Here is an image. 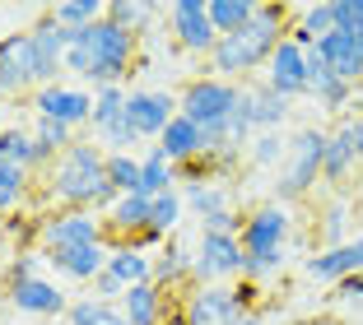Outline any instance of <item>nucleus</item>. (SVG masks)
I'll list each match as a JSON object with an SVG mask.
<instances>
[{
  "label": "nucleus",
  "instance_id": "9b49d317",
  "mask_svg": "<svg viewBox=\"0 0 363 325\" xmlns=\"http://www.w3.org/2000/svg\"><path fill=\"white\" fill-rule=\"evenodd\" d=\"M196 283H233L242 279V241L224 232H201L196 237Z\"/></svg>",
  "mask_w": 363,
  "mask_h": 325
},
{
  "label": "nucleus",
  "instance_id": "7ed1b4c3",
  "mask_svg": "<svg viewBox=\"0 0 363 325\" xmlns=\"http://www.w3.org/2000/svg\"><path fill=\"white\" fill-rule=\"evenodd\" d=\"M140 65V38L117 28L112 19H98L75 33V47L65 52V74H75L84 89H126Z\"/></svg>",
  "mask_w": 363,
  "mask_h": 325
},
{
  "label": "nucleus",
  "instance_id": "2eb2a0df",
  "mask_svg": "<svg viewBox=\"0 0 363 325\" xmlns=\"http://www.w3.org/2000/svg\"><path fill=\"white\" fill-rule=\"evenodd\" d=\"M261 84L275 89L279 98H289V103L308 98V47H298L294 38H284V42H279V52L270 56L266 74H261Z\"/></svg>",
  "mask_w": 363,
  "mask_h": 325
},
{
  "label": "nucleus",
  "instance_id": "0eeeda50",
  "mask_svg": "<svg viewBox=\"0 0 363 325\" xmlns=\"http://www.w3.org/2000/svg\"><path fill=\"white\" fill-rule=\"evenodd\" d=\"M326 144H331V130H321V126H298L289 135V158L275 172V181H270V200L275 205H298V200H308L317 190Z\"/></svg>",
  "mask_w": 363,
  "mask_h": 325
},
{
  "label": "nucleus",
  "instance_id": "dca6fc26",
  "mask_svg": "<svg viewBox=\"0 0 363 325\" xmlns=\"http://www.w3.org/2000/svg\"><path fill=\"white\" fill-rule=\"evenodd\" d=\"M303 274L317 283H340L350 279V274H363V232H354L350 241H340V246H326V251H312L303 256Z\"/></svg>",
  "mask_w": 363,
  "mask_h": 325
},
{
  "label": "nucleus",
  "instance_id": "b1692460",
  "mask_svg": "<svg viewBox=\"0 0 363 325\" xmlns=\"http://www.w3.org/2000/svg\"><path fill=\"white\" fill-rule=\"evenodd\" d=\"M317 52L326 56V65H331L335 79H345V84H354V89L363 84V47L354 42L350 33L335 28L331 38H321V42H317Z\"/></svg>",
  "mask_w": 363,
  "mask_h": 325
},
{
  "label": "nucleus",
  "instance_id": "f257e3e1",
  "mask_svg": "<svg viewBox=\"0 0 363 325\" xmlns=\"http://www.w3.org/2000/svg\"><path fill=\"white\" fill-rule=\"evenodd\" d=\"M289 23H294V5H275V0H261L257 19L247 28L219 38V47L210 52L205 70L228 79V84H252L257 74H266L270 56L279 52V42L289 38Z\"/></svg>",
  "mask_w": 363,
  "mask_h": 325
},
{
  "label": "nucleus",
  "instance_id": "09e8293b",
  "mask_svg": "<svg viewBox=\"0 0 363 325\" xmlns=\"http://www.w3.org/2000/svg\"><path fill=\"white\" fill-rule=\"evenodd\" d=\"M168 325H182V316H172V321H168Z\"/></svg>",
  "mask_w": 363,
  "mask_h": 325
},
{
  "label": "nucleus",
  "instance_id": "ddd939ff",
  "mask_svg": "<svg viewBox=\"0 0 363 325\" xmlns=\"http://www.w3.org/2000/svg\"><path fill=\"white\" fill-rule=\"evenodd\" d=\"M177 112H182L177 93H168V89H130L126 93V121L140 139H154L159 144V135L172 126Z\"/></svg>",
  "mask_w": 363,
  "mask_h": 325
},
{
  "label": "nucleus",
  "instance_id": "c03bdc74",
  "mask_svg": "<svg viewBox=\"0 0 363 325\" xmlns=\"http://www.w3.org/2000/svg\"><path fill=\"white\" fill-rule=\"evenodd\" d=\"M345 126L354 135V158H359V168H363V116H345Z\"/></svg>",
  "mask_w": 363,
  "mask_h": 325
},
{
  "label": "nucleus",
  "instance_id": "ea45409f",
  "mask_svg": "<svg viewBox=\"0 0 363 325\" xmlns=\"http://www.w3.org/2000/svg\"><path fill=\"white\" fill-rule=\"evenodd\" d=\"M107 181L117 195H135L140 190V154H107Z\"/></svg>",
  "mask_w": 363,
  "mask_h": 325
},
{
  "label": "nucleus",
  "instance_id": "20e7f679",
  "mask_svg": "<svg viewBox=\"0 0 363 325\" xmlns=\"http://www.w3.org/2000/svg\"><path fill=\"white\" fill-rule=\"evenodd\" d=\"M289 232H294L289 205L261 200L257 210H247L242 232H238V241H242V279L247 283H266V279H275V274H284Z\"/></svg>",
  "mask_w": 363,
  "mask_h": 325
},
{
  "label": "nucleus",
  "instance_id": "e433bc0d",
  "mask_svg": "<svg viewBox=\"0 0 363 325\" xmlns=\"http://www.w3.org/2000/svg\"><path fill=\"white\" fill-rule=\"evenodd\" d=\"M47 14H52L61 28L79 33V28H89V23L107 19V0H61V5H52Z\"/></svg>",
  "mask_w": 363,
  "mask_h": 325
},
{
  "label": "nucleus",
  "instance_id": "f704fd0d",
  "mask_svg": "<svg viewBox=\"0 0 363 325\" xmlns=\"http://www.w3.org/2000/svg\"><path fill=\"white\" fill-rule=\"evenodd\" d=\"M65 321L70 325H130L126 312H121V302H98V297H89V293L70 302Z\"/></svg>",
  "mask_w": 363,
  "mask_h": 325
},
{
  "label": "nucleus",
  "instance_id": "a18cd8bd",
  "mask_svg": "<svg viewBox=\"0 0 363 325\" xmlns=\"http://www.w3.org/2000/svg\"><path fill=\"white\" fill-rule=\"evenodd\" d=\"M233 325H266V312H247V316H238Z\"/></svg>",
  "mask_w": 363,
  "mask_h": 325
},
{
  "label": "nucleus",
  "instance_id": "5701e85b",
  "mask_svg": "<svg viewBox=\"0 0 363 325\" xmlns=\"http://www.w3.org/2000/svg\"><path fill=\"white\" fill-rule=\"evenodd\" d=\"M354 168H359V158H354V135L345 121H335L331 126V144H326V163H321V186L331 190H345L354 177Z\"/></svg>",
  "mask_w": 363,
  "mask_h": 325
},
{
  "label": "nucleus",
  "instance_id": "7c9ffc66",
  "mask_svg": "<svg viewBox=\"0 0 363 325\" xmlns=\"http://www.w3.org/2000/svg\"><path fill=\"white\" fill-rule=\"evenodd\" d=\"M163 10H168V5H150V0H107V19L117 23V28L135 33V38H145L150 23L159 19Z\"/></svg>",
  "mask_w": 363,
  "mask_h": 325
},
{
  "label": "nucleus",
  "instance_id": "aec40b11",
  "mask_svg": "<svg viewBox=\"0 0 363 325\" xmlns=\"http://www.w3.org/2000/svg\"><path fill=\"white\" fill-rule=\"evenodd\" d=\"M159 149L168 154V163L172 168H182V163H196V158H205L210 154V139H205V130L196 126L191 116H172V126L159 135Z\"/></svg>",
  "mask_w": 363,
  "mask_h": 325
},
{
  "label": "nucleus",
  "instance_id": "4c0bfd02",
  "mask_svg": "<svg viewBox=\"0 0 363 325\" xmlns=\"http://www.w3.org/2000/svg\"><path fill=\"white\" fill-rule=\"evenodd\" d=\"M182 219H186V200H182V190H168V195L154 200V210H150V228L159 232V237H177Z\"/></svg>",
  "mask_w": 363,
  "mask_h": 325
},
{
  "label": "nucleus",
  "instance_id": "79ce46f5",
  "mask_svg": "<svg viewBox=\"0 0 363 325\" xmlns=\"http://www.w3.org/2000/svg\"><path fill=\"white\" fill-rule=\"evenodd\" d=\"M331 5H335V28L350 33L363 47V0H331Z\"/></svg>",
  "mask_w": 363,
  "mask_h": 325
},
{
  "label": "nucleus",
  "instance_id": "c85d7f7f",
  "mask_svg": "<svg viewBox=\"0 0 363 325\" xmlns=\"http://www.w3.org/2000/svg\"><path fill=\"white\" fill-rule=\"evenodd\" d=\"M247 103H252V126H257V135L261 130H284V121L294 116V103L279 98L275 89H266L261 79L247 84Z\"/></svg>",
  "mask_w": 363,
  "mask_h": 325
},
{
  "label": "nucleus",
  "instance_id": "cd10ccee",
  "mask_svg": "<svg viewBox=\"0 0 363 325\" xmlns=\"http://www.w3.org/2000/svg\"><path fill=\"white\" fill-rule=\"evenodd\" d=\"M107 274H117L126 288H135V283H154V256L135 251L130 241H107Z\"/></svg>",
  "mask_w": 363,
  "mask_h": 325
},
{
  "label": "nucleus",
  "instance_id": "1a4fd4ad",
  "mask_svg": "<svg viewBox=\"0 0 363 325\" xmlns=\"http://www.w3.org/2000/svg\"><path fill=\"white\" fill-rule=\"evenodd\" d=\"M163 19H168V38L177 52L210 61V52L219 47V33L210 23V0H172Z\"/></svg>",
  "mask_w": 363,
  "mask_h": 325
},
{
  "label": "nucleus",
  "instance_id": "c9c22d12",
  "mask_svg": "<svg viewBox=\"0 0 363 325\" xmlns=\"http://www.w3.org/2000/svg\"><path fill=\"white\" fill-rule=\"evenodd\" d=\"M38 190V177L23 168H0V219L5 214H19L28 205V195Z\"/></svg>",
  "mask_w": 363,
  "mask_h": 325
},
{
  "label": "nucleus",
  "instance_id": "423d86ee",
  "mask_svg": "<svg viewBox=\"0 0 363 325\" xmlns=\"http://www.w3.org/2000/svg\"><path fill=\"white\" fill-rule=\"evenodd\" d=\"M247 312H266V288L261 283H191L177 297V316L182 325H233Z\"/></svg>",
  "mask_w": 363,
  "mask_h": 325
},
{
  "label": "nucleus",
  "instance_id": "2f4dec72",
  "mask_svg": "<svg viewBox=\"0 0 363 325\" xmlns=\"http://www.w3.org/2000/svg\"><path fill=\"white\" fill-rule=\"evenodd\" d=\"M284 158H289L284 130H261V135H252V144H247V168H257V172H279Z\"/></svg>",
  "mask_w": 363,
  "mask_h": 325
},
{
  "label": "nucleus",
  "instance_id": "f03ea898",
  "mask_svg": "<svg viewBox=\"0 0 363 325\" xmlns=\"http://www.w3.org/2000/svg\"><path fill=\"white\" fill-rule=\"evenodd\" d=\"M43 200L56 205V210H94V214H107L117 205V190L107 181V149L94 144V139H79L75 149H65L52 168L43 172Z\"/></svg>",
  "mask_w": 363,
  "mask_h": 325
},
{
  "label": "nucleus",
  "instance_id": "a878e982",
  "mask_svg": "<svg viewBox=\"0 0 363 325\" xmlns=\"http://www.w3.org/2000/svg\"><path fill=\"white\" fill-rule=\"evenodd\" d=\"M33 144H38V168H33V177H43L47 168H52L56 158L65 154V149H75L79 144V130L61 126V121H43V116H33Z\"/></svg>",
  "mask_w": 363,
  "mask_h": 325
},
{
  "label": "nucleus",
  "instance_id": "a19ab883",
  "mask_svg": "<svg viewBox=\"0 0 363 325\" xmlns=\"http://www.w3.org/2000/svg\"><path fill=\"white\" fill-rule=\"evenodd\" d=\"M43 265H47V256H43V251H19V256H10V261H5V274H0V283L10 288V283L43 279Z\"/></svg>",
  "mask_w": 363,
  "mask_h": 325
},
{
  "label": "nucleus",
  "instance_id": "de8ad7c7",
  "mask_svg": "<svg viewBox=\"0 0 363 325\" xmlns=\"http://www.w3.org/2000/svg\"><path fill=\"white\" fill-rule=\"evenodd\" d=\"M5 130H10V103L0 98V135H5Z\"/></svg>",
  "mask_w": 363,
  "mask_h": 325
},
{
  "label": "nucleus",
  "instance_id": "393cba45",
  "mask_svg": "<svg viewBox=\"0 0 363 325\" xmlns=\"http://www.w3.org/2000/svg\"><path fill=\"white\" fill-rule=\"evenodd\" d=\"M335 33V5L331 0H317V5H294V23H289V38L298 47H317L321 38Z\"/></svg>",
  "mask_w": 363,
  "mask_h": 325
},
{
  "label": "nucleus",
  "instance_id": "9d476101",
  "mask_svg": "<svg viewBox=\"0 0 363 325\" xmlns=\"http://www.w3.org/2000/svg\"><path fill=\"white\" fill-rule=\"evenodd\" d=\"M28 112L43 116V121H61V126H70V130H84L89 121H94V89L65 84V79L61 84H47L28 98Z\"/></svg>",
  "mask_w": 363,
  "mask_h": 325
},
{
  "label": "nucleus",
  "instance_id": "4be33fe9",
  "mask_svg": "<svg viewBox=\"0 0 363 325\" xmlns=\"http://www.w3.org/2000/svg\"><path fill=\"white\" fill-rule=\"evenodd\" d=\"M350 219H354V200H350V190H331V195L317 205V251L350 241Z\"/></svg>",
  "mask_w": 363,
  "mask_h": 325
},
{
  "label": "nucleus",
  "instance_id": "6e6552de",
  "mask_svg": "<svg viewBox=\"0 0 363 325\" xmlns=\"http://www.w3.org/2000/svg\"><path fill=\"white\" fill-rule=\"evenodd\" d=\"M38 93V47H33V33H5L0 38V98L5 103H28Z\"/></svg>",
  "mask_w": 363,
  "mask_h": 325
},
{
  "label": "nucleus",
  "instance_id": "49530a36",
  "mask_svg": "<svg viewBox=\"0 0 363 325\" xmlns=\"http://www.w3.org/2000/svg\"><path fill=\"white\" fill-rule=\"evenodd\" d=\"M298 325H345V321H335V316H308V321H298Z\"/></svg>",
  "mask_w": 363,
  "mask_h": 325
},
{
  "label": "nucleus",
  "instance_id": "a211bd4d",
  "mask_svg": "<svg viewBox=\"0 0 363 325\" xmlns=\"http://www.w3.org/2000/svg\"><path fill=\"white\" fill-rule=\"evenodd\" d=\"M191 270H196V246H186L182 237H168L154 256V283H159L163 293H186L191 288Z\"/></svg>",
  "mask_w": 363,
  "mask_h": 325
},
{
  "label": "nucleus",
  "instance_id": "bb28decb",
  "mask_svg": "<svg viewBox=\"0 0 363 325\" xmlns=\"http://www.w3.org/2000/svg\"><path fill=\"white\" fill-rule=\"evenodd\" d=\"M182 200H186V214H191L196 223L214 219V214H224V210H238L233 205V181H201V186H186L182 190Z\"/></svg>",
  "mask_w": 363,
  "mask_h": 325
},
{
  "label": "nucleus",
  "instance_id": "c756f323",
  "mask_svg": "<svg viewBox=\"0 0 363 325\" xmlns=\"http://www.w3.org/2000/svg\"><path fill=\"white\" fill-rule=\"evenodd\" d=\"M168 190H177V168L168 163V154H163L159 144H150L145 154H140V195H168Z\"/></svg>",
  "mask_w": 363,
  "mask_h": 325
},
{
  "label": "nucleus",
  "instance_id": "473e14b6",
  "mask_svg": "<svg viewBox=\"0 0 363 325\" xmlns=\"http://www.w3.org/2000/svg\"><path fill=\"white\" fill-rule=\"evenodd\" d=\"M0 168H23V172L38 168V144H33L28 126H10L0 135Z\"/></svg>",
  "mask_w": 363,
  "mask_h": 325
},
{
  "label": "nucleus",
  "instance_id": "58836bf2",
  "mask_svg": "<svg viewBox=\"0 0 363 325\" xmlns=\"http://www.w3.org/2000/svg\"><path fill=\"white\" fill-rule=\"evenodd\" d=\"M126 93L130 89H94V121H89V135L126 116Z\"/></svg>",
  "mask_w": 363,
  "mask_h": 325
},
{
  "label": "nucleus",
  "instance_id": "f3484780",
  "mask_svg": "<svg viewBox=\"0 0 363 325\" xmlns=\"http://www.w3.org/2000/svg\"><path fill=\"white\" fill-rule=\"evenodd\" d=\"M47 265L56 270V279L65 283H94L98 274L107 270V241H84V246H56V251H43Z\"/></svg>",
  "mask_w": 363,
  "mask_h": 325
},
{
  "label": "nucleus",
  "instance_id": "412c9836",
  "mask_svg": "<svg viewBox=\"0 0 363 325\" xmlns=\"http://www.w3.org/2000/svg\"><path fill=\"white\" fill-rule=\"evenodd\" d=\"M150 210H154V200L150 195H121L112 210L103 214V223H107V241H135L140 232L150 228Z\"/></svg>",
  "mask_w": 363,
  "mask_h": 325
},
{
  "label": "nucleus",
  "instance_id": "4468645a",
  "mask_svg": "<svg viewBox=\"0 0 363 325\" xmlns=\"http://www.w3.org/2000/svg\"><path fill=\"white\" fill-rule=\"evenodd\" d=\"M5 293V307L10 312H19V316H43V321H56V316H65L70 312V302L75 297L65 293L56 279H28V283H10V288H0Z\"/></svg>",
  "mask_w": 363,
  "mask_h": 325
},
{
  "label": "nucleus",
  "instance_id": "72a5a7b5",
  "mask_svg": "<svg viewBox=\"0 0 363 325\" xmlns=\"http://www.w3.org/2000/svg\"><path fill=\"white\" fill-rule=\"evenodd\" d=\"M257 10H261V0H210V23L219 38H228V33L247 28L257 19Z\"/></svg>",
  "mask_w": 363,
  "mask_h": 325
},
{
  "label": "nucleus",
  "instance_id": "37998d69",
  "mask_svg": "<svg viewBox=\"0 0 363 325\" xmlns=\"http://www.w3.org/2000/svg\"><path fill=\"white\" fill-rule=\"evenodd\" d=\"M331 297H335V302H345V307H363V274L340 279V283L331 288Z\"/></svg>",
  "mask_w": 363,
  "mask_h": 325
},
{
  "label": "nucleus",
  "instance_id": "f8f14e48",
  "mask_svg": "<svg viewBox=\"0 0 363 325\" xmlns=\"http://www.w3.org/2000/svg\"><path fill=\"white\" fill-rule=\"evenodd\" d=\"M84 241H107L103 214H94V210H43V251L84 246Z\"/></svg>",
  "mask_w": 363,
  "mask_h": 325
},
{
  "label": "nucleus",
  "instance_id": "39448f33",
  "mask_svg": "<svg viewBox=\"0 0 363 325\" xmlns=\"http://www.w3.org/2000/svg\"><path fill=\"white\" fill-rule=\"evenodd\" d=\"M242 93H247V84H228V79H219V74H210V70L191 74V79L177 89L182 116H191L196 126L205 130V139H210V154H219V149H233V144H228V121H233Z\"/></svg>",
  "mask_w": 363,
  "mask_h": 325
},
{
  "label": "nucleus",
  "instance_id": "6ab92c4d",
  "mask_svg": "<svg viewBox=\"0 0 363 325\" xmlns=\"http://www.w3.org/2000/svg\"><path fill=\"white\" fill-rule=\"evenodd\" d=\"M121 312L130 325H168L177 316V293H163L159 283H135L121 297Z\"/></svg>",
  "mask_w": 363,
  "mask_h": 325
}]
</instances>
